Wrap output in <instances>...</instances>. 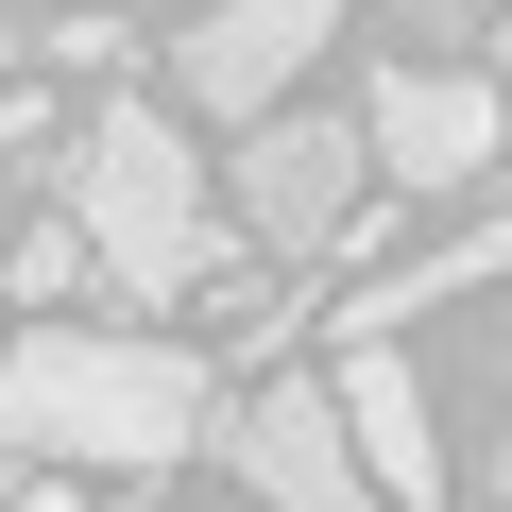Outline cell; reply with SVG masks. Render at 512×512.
I'll return each mask as SVG.
<instances>
[{
    "instance_id": "obj_1",
    "label": "cell",
    "mask_w": 512,
    "mask_h": 512,
    "mask_svg": "<svg viewBox=\"0 0 512 512\" xmlns=\"http://www.w3.org/2000/svg\"><path fill=\"white\" fill-rule=\"evenodd\" d=\"M205 444H222V376L188 342H120V325H18L0 342V461L171 478Z\"/></svg>"
},
{
    "instance_id": "obj_7",
    "label": "cell",
    "mask_w": 512,
    "mask_h": 512,
    "mask_svg": "<svg viewBox=\"0 0 512 512\" xmlns=\"http://www.w3.org/2000/svg\"><path fill=\"white\" fill-rule=\"evenodd\" d=\"M342 427H359V461H376L393 512L444 495V410H427V359L410 342H342Z\"/></svg>"
},
{
    "instance_id": "obj_8",
    "label": "cell",
    "mask_w": 512,
    "mask_h": 512,
    "mask_svg": "<svg viewBox=\"0 0 512 512\" xmlns=\"http://www.w3.org/2000/svg\"><path fill=\"white\" fill-rule=\"evenodd\" d=\"M86 274H103V256H86V222H69V205H52V222H35V239H18V308H69V291H86Z\"/></svg>"
},
{
    "instance_id": "obj_13",
    "label": "cell",
    "mask_w": 512,
    "mask_h": 512,
    "mask_svg": "<svg viewBox=\"0 0 512 512\" xmlns=\"http://www.w3.org/2000/svg\"><path fill=\"white\" fill-rule=\"evenodd\" d=\"M495 512H512V444H495Z\"/></svg>"
},
{
    "instance_id": "obj_2",
    "label": "cell",
    "mask_w": 512,
    "mask_h": 512,
    "mask_svg": "<svg viewBox=\"0 0 512 512\" xmlns=\"http://www.w3.org/2000/svg\"><path fill=\"white\" fill-rule=\"evenodd\" d=\"M52 205L86 222V256H103V291H120V308H188V291L222 274V171H205L188 120L137 103V86H103V103L69 120Z\"/></svg>"
},
{
    "instance_id": "obj_12",
    "label": "cell",
    "mask_w": 512,
    "mask_h": 512,
    "mask_svg": "<svg viewBox=\"0 0 512 512\" xmlns=\"http://www.w3.org/2000/svg\"><path fill=\"white\" fill-rule=\"evenodd\" d=\"M495 359H512V291H495Z\"/></svg>"
},
{
    "instance_id": "obj_5",
    "label": "cell",
    "mask_w": 512,
    "mask_h": 512,
    "mask_svg": "<svg viewBox=\"0 0 512 512\" xmlns=\"http://www.w3.org/2000/svg\"><path fill=\"white\" fill-rule=\"evenodd\" d=\"M222 461H239L256 512H393L376 461H359V427H342V376H256V393H222Z\"/></svg>"
},
{
    "instance_id": "obj_11",
    "label": "cell",
    "mask_w": 512,
    "mask_h": 512,
    "mask_svg": "<svg viewBox=\"0 0 512 512\" xmlns=\"http://www.w3.org/2000/svg\"><path fill=\"white\" fill-rule=\"evenodd\" d=\"M18 69H35V18H18V0H0V86H18Z\"/></svg>"
},
{
    "instance_id": "obj_3",
    "label": "cell",
    "mask_w": 512,
    "mask_h": 512,
    "mask_svg": "<svg viewBox=\"0 0 512 512\" xmlns=\"http://www.w3.org/2000/svg\"><path fill=\"white\" fill-rule=\"evenodd\" d=\"M359 205H376V137H359V120H325V103L239 120V154H222V222H239L256 256H342Z\"/></svg>"
},
{
    "instance_id": "obj_10",
    "label": "cell",
    "mask_w": 512,
    "mask_h": 512,
    "mask_svg": "<svg viewBox=\"0 0 512 512\" xmlns=\"http://www.w3.org/2000/svg\"><path fill=\"white\" fill-rule=\"evenodd\" d=\"M0 512H86V495H69V461H0Z\"/></svg>"
},
{
    "instance_id": "obj_9",
    "label": "cell",
    "mask_w": 512,
    "mask_h": 512,
    "mask_svg": "<svg viewBox=\"0 0 512 512\" xmlns=\"http://www.w3.org/2000/svg\"><path fill=\"white\" fill-rule=\"evenodd\" d=\"M0 171H35V188H52V171H69V120H52V103H35V86H0Z\"/></svg>"
},
{
    "instance_id": "obj_6",
    "label": "cell",
    "mask_w": 512,
    "mask_h": 512,
    "mask_svg": "<svg viewBox=\"0 0 512 512\" xmlns=\"http://www.w3.org/2000/svg\"><path fill=\"white\" fill-rule=\"evenodd\" d=\"M342 18H359V0H205V18L171 35V86H188L205 120H274Z\"/></svg>"
},
{
    "instance_id": "obj_4",
    "label": "cell",
    "mask_w": 512,
    "mask_h": 512,
    "mask_svg": "<svg viewBox=\"0 0 512 512\" xmlns=\"http://www.w3.org/2000/svg\"><path fill=\"white\" fill-rule=\"evenodd\" d=\"M359 137H376V188H410V205H461V188L512 171V103L461 52H393L376 103H359Z\"/></svg>"
}]
</instances>
